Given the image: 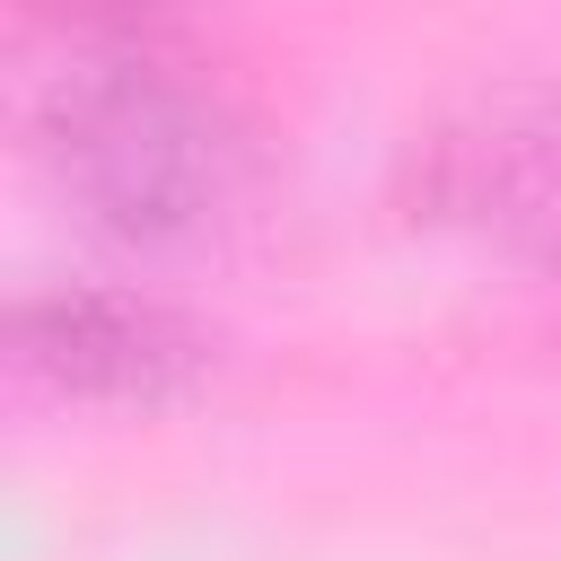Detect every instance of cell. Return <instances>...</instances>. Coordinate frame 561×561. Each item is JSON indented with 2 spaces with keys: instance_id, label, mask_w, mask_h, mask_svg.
I'll list each match as a JSON object with an SVG mask.
<instances>
[{
  "instance_id": "2",
  "label": "cell",
  "mask_w": 561,
  "mask_h": 561,
  "mask_svg": "<svg viewBox=\"0 0 561 561\" xmlns=\"http://www.w3.org/2000/svg\"><path fill=\"white\" fill-rule=\"evenodd\" d=\"M421 210L561 272V88L473 96L421 140Z\"/></svg>"
},
{
  "instance_id": "3",
  "label": "cell",
  "mask_w": 561,
  "mask_h": 561,
  "mask_svg": "<svg viewBox=\"0 0 561 561\" xmlns=\"http://www.w3.org/2000/svg\"><path fill=\"white\" fill-rule=\"evenodd\" d=\"M9 351L35 386L70 403H167L202 377L210 342L167 298L114 289V280H53L9 307Z\"/></svg>"
},
{
  "instance_id": "1",
  "label": "cell",
  "mask_w": 561,
  "mask_h": 561,
  "mask_svg": "<svg viewBox=\"0 0 561 561\" xmlns=\"http://www.w3.org/2000/svg\"><path fill=\"white\" fill-rule=\"evenodd\" d=\"M26 140L70 210L123 245L202 237L254 167L228 88L158 26H70L26 79Z\"/></svg>"
}]
</instances>
